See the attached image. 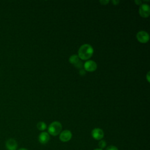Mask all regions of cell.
<instances>
[{
	"instance_id": "cell-1",
	"label": "cell",
	"mask_w": 150,
	"mask_h": 150,
	"mask_svg": "<svg viewBox=\"0 0 150 150\" xmlns=\"http://www.w3.org/2000/svg\"><path fill=\"white\" fill-rule=\"evenodd\" d=\"M94 50L89 44H84L81 46L78 50V57L81 60H88L93 55Z\"/></svg>"
},
{
	"instance_id": "cell-2",
	"label": "cell",
	"mask_w": 150,
	"mask_h": 150,
	"mask_svg": "<svg viewBox=\"0 0 150 150\" xmlns=\"http://www.w3.org/2000/svg\"><path fill=\"white\" fill-rule=\"evenodd\" d=\"M62 129V125L61 123L59 121H54L52 122L48 127V134L53 135L56 136L61 132Z\"/></svg>"
},
{
	"instance_id": "cell-3",
	"label": "cell",
	"mask_w": 150,
	"mask_h": 150,
	"mask_svg": "<svg viewBox=\"0 0 150 150\" xmlns=\"http://www.w3.org/2000/svg\"><path fill=\"white\" fill-rule=\"evenodd\" d=\"M139 13L143 18H147L150 15V7L146 4H142L139 6Z\"/></svg>"
},
{
	"instance_id": "cell-4",
	"label": "cell",
	"mask_w": 150,
	"mask_h": 150,
	"mask_svg": "<svg viewBox=\"0 0 150 150\" xmlns=\"http://www.w3.org/2000/svg\"><path fill=\"white\" fill-rule=\"evenodd\" d=\"M136 37H137V40L142 43H147L149 40V34L146 32L143 31V30L138 32L137 33Z\"/></svg>"
},
{
	"instance_id": "cell-5",
	"label": "cell",
	"mask_w": 150,
	"mask_h": 150,
	"mask_svg": "<svg viewBox=\"0 0 150 150\" xmlns=\"http://www.w3.org/2000/svg\"><path fill=\"white\" fill-rule=\"evenodd\" d=\"M71 132L67 129L62 131L59 135V139L62 142H67L71 139Z\"/></svg>"
},
{
	"instance_id": "cell-6",
	"label": "cell",
	"mask_w": 150,
	"mask_h": 150,
	"mask_svg": "<svg viewBox=\"0 0 150 150\" xmlns=\"http://www.w3.org/2000/svg\"><path fill=\"white\" fill-rule=\"evenodd\" d=\"M84 68L85 70L90 72L94 71L97 69V64L93 60H88L84 63Z\"/></svg>"
},
{
	"instance_id": "cell-7",
	"label": "cell",
	"mask_w": 150,
	"mask_h": 150,
	"mask_svg": "<svg viewBox=\"0 0 150 150\" xmlns=\"http://www.w3.org/2000/svg\"><path fill=\"white\" fill-rule=\"evenodd\" d=\"M92 137L96 140H101L104 137V132L103 131L98 128H96L93 129L91 131Z\"/></svg>"
},
{
	"instance_id": "cell-8",
	"label": "cell",
	"mask_w": 150,
	"mask_h": 150,
	"mask_svg": "<svg viewBox=\"0 0 150 150\" xmlns=\"http://www.w3.org/2000/svg\"><path fill=\"white\" fill-rule=\"evenodd\" d=\"M5 146L8 150H16L18 146L17 142L13 138H9L6 140Z\"/></svg>"
},
{
	"instance_id": "cell-9",
	"label": "cell",
	"mask_w": 150,
	"mask_h": 150,
	"mask_svg": "<svg viewBox=\"0 0 150 150\" xmlns=\"http://www.w3.org/2000/svg\"><path fill=\"white\" fill-rule=\"evenodd\" d=\"M49 139H50V135L48 134V132H41L38 137V140L39 142L43 144H45L48 142Z\"/></svg>"
},
{
	"instance_id": "cell-10",
	"label": "cell",
	"mask_w": 150,
	"mask_h": 150,
	"mask_svg": "<svg viewBox=\"0 0 150 150\" xmlns=\"http://www.w3.org/2000/svg\"><path fill=\"white\" fill-rule=\"evenodd\" d=\"M69 62L73 64L76 65L79 62V57L76 54H73L69 57Z\"/></svg>"
},
{
	"instance_id": "cell-11",
	"label": "cell",
	"mask_w": 150,
	"mask_h": 150,
	"mask_svg": "<svg viewBox=\"0 0 150 150\" xmlns=\"http://www.w3.org/2000/svg\"><path fill=\"white\" fill-rule=\"evenodd\" d=\"M37 128L40 131H44L46 129L47 126L45 122H43V121H40L37 124Z\"/></svg>"
},
{
	"instance_id": "cell-12",
	"label": "cell",
	"mask_w": 150,
	"mask_h": 150,
	"mask_svg": "<svg viewBox=\"0 0 150 150\" xmlns=\"http://www.w3.org/2000/svg\"><path fill=\"white\" fill-rule=\"evenodd\" d=\"M98 146L100 147V149H103L104 148L106 147V145H107V144H106V142L104 141V140H102L101 139L100 141L98 142Z\"/></svg>"
},
{
	"instance_id": "cell-13",
	"label": "cell",
	"mask_w": 150,
	"mask_h": 150,
	"mask_svg": "<svg viewBox=\"0 0 150 150\" xmlns=\"http://www.w3.org/2000/svg\"><path fill=\"white\" fill-rule=\"evenodd\" d=\"M105 150H118L117 147L114 145H110L108 147H107Z\"/></svg>"
},
{
	"instance_id": "cell-14",
	"label": "cell",
	"mask_w": 150,
	"mask_h": 150,
	"mask_svg": "<svg viewBox=\"0 0 150 150\" xmlns=\"http://www.w3.org/2000/svg\"><path fill=\"white\" fill-rule=\"evenodd\" d=\"M110 1H108V0H107V1H104V0H101V1H100V2L102 4V5H106L107 4H108V2H109Z\"/></svg>"
},
{
	"instance_id": "cell-15",
	"label": "cell",
	"mask_w": 150,
	"mask_h": 150,
	"mask_svg": "<svg viewBox=\"0 0 150 150\" xmlns=\"http://www.w3.org/2000/svg\"><path fill=\"white\" fill-rule=\"evenodd\" d=\"M111 2H112V3L114 5H118V3L120 2V1H114V0L112 1Z\"/></svg>"
},
{
	"instance_id": "cell-16",
	"label": "cell",
	"mask_w": 150,
	"mask_h": 150,
	"mask_svg": "<svg viewBox=\"0 0 150 150\" xmlns=\"http://www.w3.org/2000/svg\"><path fill=\"white\" fill-rule=\"evenodd\" d=\"M135 3H136L137 5H141L142 4L141 1H138V0L135 1Z\"/></svg>"
},
{
	"instance_id": "cell-17",
	"label": "cell",
	"mask_w": 150,
	"mask_h": 150,
	"mask_svg": "<svg viewBox=\"0 0 150 150\" xmlns=\"http://www.w3.org/2000/svg\"><path fill=\"white\" fill-rule=\"evenodd\" d=\"M80 73L81 75H83V74H85V71H84V70H81L80 71Z\"/></svg>"
},
{
	"instance_id": "cell-18",
	"label": "cell",
	"mask_w": 150,
	"mask_h": 150,
	"mask_svg": "<svg viewBox=\"0 0 150 150\" xmlns=\"http://www.w3.org/2000/svg\"><path fill=\"white\" fill-rule=\"evenodd\" d=\"M149 72H148L146 74V78H147V80L148 81V82H149Z\"/></svg>"
},
{
	"instance_id": "cell-19",
	"label": "cell",
	"mask_w": 150,
	"mask_h": 150,
	"mask_svg": "<svg viewBox=\"0 0 150 150\" xmlns=\"http://www.w3.org/2000/svg\"><path fill=\"white\" fill-rule=\"evenodd\" d=\"M18 150H28V149H26V148H20V149H18Z\"/></svg>"
},
{
	"instance_id": "cell-20",
	"label": "cell",
	"mask_w": 150,
	"mask_h": 150,
	"mask_svg": "<svg viewBox=\"0 0 150 150\" xmlns=\"http://www.w3.org/2000/svg\"><path fill=\"white\" fill-rule=\"evenodd\" d=\"M93 150H103V149H100V148H96V149H93Z\"/></svg>"
}]
</instances>
